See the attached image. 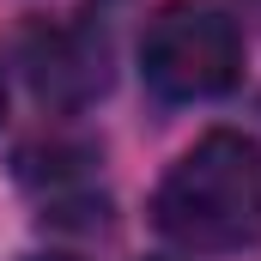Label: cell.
<instances>
[{
	"label": "cell",
	"mask_w": 261,
	"mask_h": 261,
	"mask_svg": "<svg viewBox=\"0 0 261 261\" xmlns=\"http://www.w3.org/2000/svg\"><path fill=\"white\" fill-rule=\"evenodd\" d=\"M152 219L170 243L195 255L261 243V140L231 128L200 134L158 182Z\"/></svg>",
	"instance_id": "obj_1"
},
{
	"label": "cell",
	"mask_w": 261,
	"mask_h": 261,
	"mask_svg": "<svg viewBox=\"0 0 261 261\" xmlns=\"http://www.w3.org/2000/svg\"><path fill=\"white\" fill-rule=\"evenodd\" d=\"M140 73L164 103H206L243 79V31L219 0H170L146 24Z\"/></svg>",
	"instance_id": "obj_2"
},
{
	"label": "cell",
	"mask_w": 261,
	"mask_h": 261,
	"mask_svg": "<svg viewBox=\"0 0 261 261\" xmlns=\"http://www.w3.org/2000/svg\"><path fill=\"white\" fill-rule=\"evenodd\" d=\"M31 85L43 103L79 110L110 85V49L85 31H31Z\"/></svg>",
	"instance_id": "obj_3"
},
{
	"label": "cell",
	"mask_w": 261,
	"mask_h": 261,
	"mask_svg": "<svg viewBox=\"0 0 261 261\" xmlns=\"http://www.w3.org/2000/svg\"><path fill=\"white\" fill-rule=\"evenodd\" d=\"M0 122H6V79H0Z\"/></svg>",
	"instance_id": "obj_4"
},
{
	"label": "cell",
	"mask_w": 261,
	"mask_h": 261,
	"mask_svg": "<svg viewBox=\"0 0 261 261\" xmlns=\"http://www.w3.org/2000/svg\"><path fill=\"white\" fill-rule=\"evenodd\" d=\"M31 261H73V255H31Z\"/></svg>",
	"instance_id": "obj_5"
}]
</instances>
